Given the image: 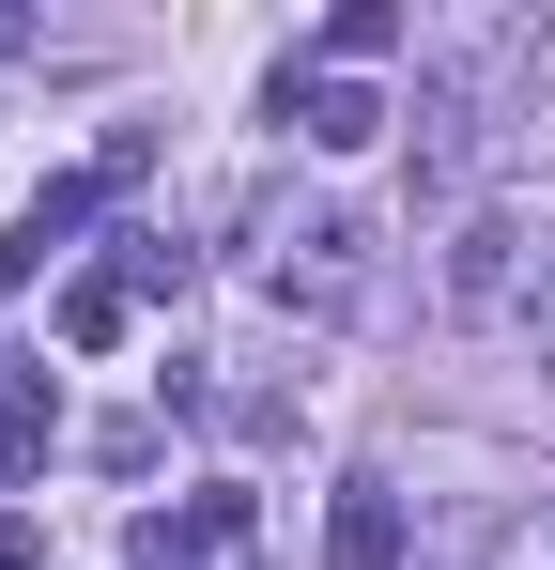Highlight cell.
<instances>
[{"mask_svg": "<svg viewBox=\"0 0 555 570\" xmlns=\"http://www.w3.org/2000/svg\"><path fill=\"white\" fill-rule=\"evenodd\" d=\"M541 247H555V216H509V200H478V216L448 232V263H432L448 324H525V293H541Z\"/></svg>", "mask_w": 555, "mask_h": 570, "instance_id": "obj_1", "label": "cell"}, {"mask_svg": "<svg viewBox=\"0 0 555 570\" xmlns=\"http://www.w3.org/2000/svg\"><path fill=\"white\" fill-rule=\"evenodd\" d=\"M401 124H417V139H401V200L463 232V216H478V170H494V139H509V124H494L478 94H448V78H417V108H401Z\"/></svg>", "mask_w": 555, "mask_h": 570, "instance_id": "obj_2", "label": "cell"}, {"mask_svg": "<svg viewBox=\"0 0 555 570\" xmlns=\"http://www.w3.org/2000/svg\"><path fill=\"white\" fill-rule=\"evenodd\" d=\"M263 293H278V324H356L370 232H356V216H278V232H263Z\"/></svg>", "mask_w": 555, "mask_h": 570, "instance_id": "obj_3", "label": "cell"}, {"mask_svg": "<svg viewBox=\"0 0 555 570\" xmlns=\"http://www.w3.org/2000/svg\"><path fill=\"white\" fill-rule=\"evenodd\" d=\"M278 124H293V139H324V155H356V139H386V124H401V108L370 94V78H324V62H278Z\"/></svg>", "mask_w": 555, "mask_h": 570, "instance_id": "obj_4", "label": "cell"}, {"mask_svg": "<svg viewBox=\"0 0 555 570\" xmlns=\"http://www.w3.org/2000/svg\"><path fill=\"white\" fill-rule=\"evenodd\" d=\"M247 540V493L216 478V493H185V509H139V570H216Z\"/></svg>", "mask_w": 555, "mask_h": 570, "instance_id": "obj_5", "label": "cell"}, {"mask_svg": "<svg viewBox=\"0 0 555 570\" xmlns=\"http://www.w3.org/2000/svg\"><path fill=\"white\" fill-rule=\"evenodd\" d=\"M324 556H340V570H401V493H386V478H340V509H324Z\"/></svg>", "mask_w": 555, "mask_h": 570, "instance_id": "obj_6", "label": "cell"}, {"mask_svg": "<svg viewBox=\"0 0 555 570\" xmlns=\"http://www.w3.org/2000/svg\"><path fill=\"white\" fill-rule=\"evenodd\" d=\"M463 570H555V493H525V509H494V524L463 540Z\"/></svg>", "mask_w": 555, "mask_h": 570, "instance_id": "obj_7", "label": "cell"}, {"mask_svg": "<svg viewBox=\"0 0 555 570\" xmlns=\"http://www.w3.org/2000/svg\"><path fill=\"white\" fill-rule=\"evenodd\" d=\"M124 324H139V293H124V263H93V278H62V340H78V355H108Z\"/></svg>", "mask_w": 555, "mask_h": 570, "instance_id": "obj_8", "label": "cell"}, {"mask_svg": "<svg viewBox=\"0 0 555 570\" xmlns=\"http://www.w3.org/2000/svg\"><path fill=\"white\" fill-rule=\"evenodd\" d=\"M386 47H401V0H340L324 16V78H370Z\"/></svg>", "mask_w": 555, "mask_h": 570, "instance_id": "obj_9", "label": "cell"}, {"mask_svg": "<svg viewBox=\"0 0 555 570\" xmlns=\"http://www.w3.org/2000/svg\"><path fill=\"white\" fill-rule=\"evenodd\" d=\"M525 340H541V371H555V247H541V293H525Z\"/></svg>", "mask_w": 555, "mask_h": 570, "instance_id": "obj_10", "label": "cell"}, {"mask_svg": "<svg viewBox=\"0 0 555 570\" xmlns=\"http://www.w3.org/2000/svg\"><path fill=\"white\" fill-rule=\"evenodd\" d=\"M0 570H31V509H0Z\"/></svg>", "mask_w": 555, "mask_h": 570, "instance_id": "obj_11", "label": "cell"}]
</instances>
